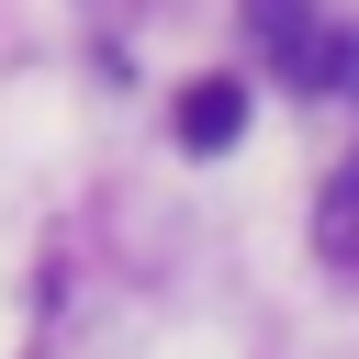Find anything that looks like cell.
Returning a JSON list of instances; mask_svg holds the SVG:
<instances>
[{"label":"cell","instance_id":"cell-2","mask_svg":"<svg viewBox=\"0 0 359 359\" xmlns=\"http://www.w3.org/2000/svg\"><path fill=\"white\" fill-rule=\"evenodd\" d=\"M236 135H247V90H236V79H191V90H180V146H191V157H224Z\"/></svg>","mask_w":359,"mask_h":359},{"label":"cell","instance_id":"cell-1","mask_svg":"<svg viewBox=\"0 0 359 359\" xmlns=\"http://www.w3.org/2000/svg\"><path fill=\"white\" fill-rule=\"evenodd\" d=\"M247 34L269 45L280 79H303V90H359V34H325L314 0H247Z\"/></svg>","mask_w":359,"mask_h":359},{"label":"cell","instance_id":"cell-3","mask_svg":"<svg viewBox=\"0 0 359 359\" xmlns=\"http://www.w3.org/2000/svg\"><path fill=\"white\" fill-rule=\"evenodd\" d=\"M314 258L325 269H359V157L325 180V202H314Z\"/></svg>","mask_w":359,"mask_h":359}]
</instances>
